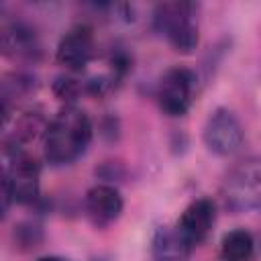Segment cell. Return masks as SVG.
<instances>
[{
	"instance_id": "obj_1",
	"label": "cell",
	"mask_w": 261,
	"mask_h": 261,
	"mask_svg": "<svg viewBox=\"0 0 261 261\" xmlns=\"http://www.w3.org/2000/svg\"><path fill=\"white\" fill-rule=\"evenodd\" d=\"M92 141V122L84 110L65 104L47 124L43 147L45 157L53 165H67L82 157Z\"/></svg>"
},
{
	"instance_id": "obj_2",
	"label": "cell",
	"mask_w": 261,
	"mask_h": 261,
	"mask_svg": "<svg viewBox=\"0 0 261 261\" xmlns=\"http://www.w3.org/2000/svg\"><path fill=\"white\" fill-rule=\"evenodd\" d=\"M192 2H165L155 8L153 24L177 53H192L198 47V16Z\"/></svg>"
},
{
	"instance_id": "obj_3",
	"label": "cell",
	"mask_w": 261,
	"mask_h": 261,
	"mask_svg": "<svg viewBox=\"0 0 261 261\" xmlns=\"http://www.w3.org/2000/svg\"><path fill=\"white\" fill-rule=\"evenodd\" d=\"M8 165L4 171V210L10 202L16 204H31L39 196V173L41 167L35 157L24 153L20 147L6 145Z\"/></svg>"
},
{
	"instance_id": "obj_4",
	"label": "cell",
	"mask_w": 261,
	"mask_h": 261,
	"mask_svg": "<svg viewBox=\"0 0 261 261\" xmlns=\"http://www.w3.org/2000/svg\"><path fill=\"white\" fill-rule=\"evenodd\" d=\"M222 198L232 212H247L261 206V157H249L226 173Z\"/></svg>"
},
{
	"instance_id": "obj_5",
	"label": "cell",
	"mask_w": 261,
	"mask_h": 261,
	"mask_svg": "<svg viewBox=\"0 0 261 261\" xmlns=\"http://www.w3.org/2000/svg\"><path fill=\"white\" fill-rule=\"evenodd\" d=\"M196 75L188 67H171L163 73L157 88L159 108L167 116H184L194 102Z\"/></svg>"
},
{
	"instance_id": "obj_6",
	"label": "cell",
	"mask_w": 261,
	"mask_h": 261,
	"mask_svg": "<svg viewBox=\"0 0 261 261\" xmlns=\"http://www.w3.org/2000/svg\"><path fill=\"white\" fill-rule=\"evenodd\" d=\"M202 137L206 147L220 157L234 155L245 141V133L239 118L226 108H218L208 116Z\"/></svg>"
},
{
	"instance_id": "obj_7",
	"label": "cell",
	"mask_w": 261,
	"mask_h": 261,
	"mask_svg": "<svg viewBox=\"0 0 261 261\" xmlns=\"http://www.w3.org/2000/svg\"><path fill=\"white\" fill-rule=\"evenodd\" d=\"M214 216H216L214 202L210 198H198L181 212L175 230L181 237V241L190 249H194L206 241L208 232L212 230Z\"/></svg>"
},
{
	"instance_id": "obj_8",
	"label": "cell",
	"mask_w": 261,
	"mask_h": 261,
	"mask_svg": "<svg viewBox=\"0 0 261 261\" xmlns=\"http://www.w3.org/2000/svg\"><path fill=\"white\" fill-rule=\"evenodd\" d=\"M94 57V35L90 27H75L65 33L57 45L55 59L69 71H82Z\"/></svg>"
},
{
	"instance_id": "obj_9",
	"label": "cell",
	"mask_w": 261,
	"mask_h": 261,
	"mask_svg": "<svg viewBox=\"0 0 261 261\" xmlns=\"http://www.w3.org/2000/svg\"><path fill=\"white\" fill-rule=\"evenodd\" d=\"M84 206H86V214H88L90 222L96 228H106L118 220V216L122 214L124 202H122L120 192L114 186L98 184L88 190Z\"/></svg>"
},
{
	"instance_id": "obj_10",
	"label": "cell",
	"mask_w": 261,
	"mask_h": 261,
	"mask_svg": "<svg viewBox=\"0 0 261 261\" xmlns=\"http://www.w3.org/2000/svg\"><path fill=\"white\" fill-rule=\"evenodd\" d=\"M190 247L181 241L175 228H159L153 239L155 261H186Z\"/></svg>"
},
{
	"instance_id": "obj_11",
	"label": "cell",
	"mask_w": 261,
	"mask_h": 261,
	"mask_svg": "<svg viewBox=\"0 0 261 261\" xmlns=\"http://www.w3.org/2000/svg\"><path fill=\"white\" fill-rule=\"evenodd\" d=\"M2 49L8 55H31L37 51L35 33L22 22H10L2 29Z\"/></svg>"
},
{
	"instance_id": "obj_12",
	"label": "cell",
	"mask_w": 261,
	"mask_h": 261,
	"mask_svg": "<svg viewBox=\"0 0 261 261\" xmlns=\"http://www.w3.org/2000/svg\"><path fill=\"white\" fill-rule=\"evenodd\" d=\"M255 251L253 234L245 228H234L222 237L220 253L224 261H249Z\"/></svg>"
},
{
	"instance_id": "obj_13",
	"label": "cell",
	"mask_w": 261,
	"mask_h": 261,
	"mask_svg": "<svg viewBox=\"0 0 261 261\" xmlns=\"http://www.w3.org/2000/svg\"><path fill=\"white\" fill-rule=\"evenodd\" d=\"M53 92H55V96H57L59 100H65L67 104H71V102L77 98V94L82 92V86H80L73 77H65V75H61V77L55 80V84H53Z\"/></svg>"
},
{
	"instance_id": "obj_14",
	"label": "cell",
	"mask_w": 261,
	"mask_h": 261,
	"mask_svg": "<svg viewBox=\"0 0 261 261\" xmlns=\"http://www.w3.org/2000/svg\"><path fill=\"white\" fill-rule=\"evenodd\" d=\"M112 69L116 75H124L130 69V57L124 51H116L112 55Z\"/></svg>"
},
{
	"instance_id": "obj_15",
	"label": "cell",
	"mask_w": 261,
	"mask_h": 261,
	"mask_svg": "<svg viewBox=\"0 0 261 261\" xmlns=\"http://www.w3.org/2000/svg\"><path fill=\"white\" fill-rule=\"evenodd\" d=\"M37 261H67V259L57 257V255H47V257H41V259H37Z\"/></svg>"
}]
</instances>
